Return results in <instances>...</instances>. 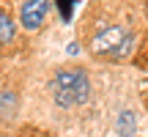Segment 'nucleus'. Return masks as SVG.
I'll return each instance as SVG.
<instances>
[{
    "label": "nucleus",
    "mask_w": 148,
    "mask_h": 137,
    "mask_svg": "<svg viewBox=\"0 0 148 137\" xmlns=\"http://www.w3.org/2000/svg\"><path fill=\"white\" fill-rule=\"evenodd\" d=\"M14 33H16V27H14V19H11L8 14H3V11H0V44H8V41H14Z\"/></svg>",
    "instance_id": "20e7f679"
},
{
    "label": "nucleus",
    "mask_w": 148,
    "mask_h": 137,
    "mask_svg": "<svg viewBox=\"0 0 148 137\" xmlns=\"http://www.w3.org/2000/svg\"><path fill=\"white\" fill-rule=\"evenodd\" d=\"M58 3V8H60V16L63 19H71V3L74 0H55Z\"/></svg>",
    "instance_id": "0eeeda50"
},
{
    "label": "nucleus",
    "mask_w": 148,
    "mask_h": 137,
    "mask_svg": "<svg viewBox=\"0 0 148 137\" xmlns=\"http://www.w3.org/2000/svg\"><path fill=\"white\" fill-rule=\"evenodd\" d=\"M14 112H16V93L8 90L0 96V118H14Z\"/></svg>",
    "instance_id": "39448f33"
},
{
    "label": "nucleus",
    "mask_w": 148,
    "mask_h": 137,
    "mask_svg": "<svg viewBox=\"0 0 148 137\" xmlns=\"http://www.w3.org/2000/svg\"><path fill=\"white\" fill-rule=\"evenodd\" d=\"M134 47V38L129 36L123 27L112 25V27H104L101 33H96L93 41H90V52L99 55V58H107V60H121L132 52Z\"/></svg>",
    "instance_id": "f03ea898"
},
{
    "label": "nucleus",
    "mask_w": 148,
    "mask_h": 137,
    "mask_svg": "<svg viewBox=\"0 0 148 137\" xmlns=\"http://www.w3.org/2000/svg\"><path fill=\"white\" fill-rule=\"evenodd\" d=\"M49 90L58 107H79L90 96V79L82 68H63L52 77Z\"/></svg>",
    "instance_id": "f257e3e1"
},
{
    "label": "nucleus",
    "mask_w": 148,
    "mask_h": 137,
    "mask_svg": "<svg viewBox=\"0 0 148 137\" xmlns=\"http://www.w3.org/2000/svg\"><path fill=\"white\" fill-rule=\"evenodd\" d=\"M47 11H49V0H25L19 11V22L22 27L27 30H38L47 19Z\"/></svg>",
    "instance_id": "7ed1b4c3"
},
{
    "label": "nucleus",
    "mask_w": 148,
    "mask_h": 137,
    "mask_svg": "<svg viewBox=\"0 0 148 137\" xmlns=\"http://www.w3.org/2000/svg\"><path fill=\"white\" fill-rule=\"evenodd\" d=\"M118 134L121 137H134V115L129 110H123L118 115Z\"/></svg>",
    "instance_id": "423d86ee"
}]
</instances>
